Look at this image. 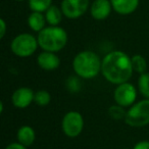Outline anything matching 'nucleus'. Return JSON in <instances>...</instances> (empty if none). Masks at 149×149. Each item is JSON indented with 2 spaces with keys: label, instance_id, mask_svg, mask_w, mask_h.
Listing matches in <instances>:
<instances>
[{
  "label": "nucleus",
  "instance_id": "obj_1",
  "mask_svg": "<svg viewBox=\"0 0 149 149\" xmlns=\"http://www.w3.org/2000/svg\"><path fill=\"white\" fill-rule=\"evenodd\" d=\"M131 58L123 51H112L102 59L101 72L108 82L116 85L126 83L133 74Z\"/></svg>",
  "mask_w": 149,
  "mask_h": 149
},
{
  "label": "nucleus",
  "instance_id": "obj_2",
  "mask_svg": "<svg viewBox=\"0 0 149 149\" xmlns=\"http://www.w3.org/2000/svg\"><path fill=\"white\" fill-rule=\"evenodd\" d=\"M102 60L95 52L82 51L76 55L72 61L74 72L83 79H93L101 70Z\"/></svg>",
  "mask_w": 149,
  "mask_h": 149
},
{
  "label": "nucleus",
  "instance_id": "obj_3",
  "mask_svg": "<svg viewBox=\"0 0 149 149\" xmlns=\"http://www.w3.org/2000/svg\"><path fill=\"white\" fill-rule=\"evenodd\" d=\"M37 40L39 46L44 51L57 52L65 47L68 34L58 26H50L39 32Z\"/></svg>",
  "mask_w": 149,
  "mask_h": 149
},
{
  "label": "nucleus",
  "instance_id": "obj_4",
  "mask_svg": "<svg viewBox=\"0 0 149 149\" xmlns=\"http://www.w3.org/2000/svg\"><path fill=\"white\" fill-rule=\"evenodd\" d=\"M125 122L131 127H144L149 124V99L133 104L127 111Z\"/></svg>",
  "mask_w": 149,
  "mask_h": 149
},
{
  "label": "nucleus",
  "instance_id": "obj_5",
  "mask_svg": "<svg viewBox=\"0 0 149 149\" xmlns=\"http://www.w3.org/2000/svg\"><path fill=\"white\" fill-rule=\"evenodd\" d=\"M38 40L28 33L19 34L11 41V51L19 57H29L37 50Z\"/></svg>",
  "mask_w": 149,
  "mask_h": 149
},
{
  "label": "nucleus",
  "instance_id": "obj_6",
  "mask_svg": "<svg viewBox=\"0 0 149 149\" xmlns=\"http://www.w3.org/2000/svg\"><path fill=\"white\" fill-rule=\"evenodd\" d=\"M61 128L64 135L70 138L78 137L84 129V118L78 111H68L63 116Z\"/></svg>",
  "mask_w": 149,
  "mask_h": 149
},
{
  "label": "nucleus",
  "instance_id": "obj_7",
  "mask_svg": "<svg viewBox=\"0 0 149 149\" xmlns=\"http://www.w3.org/2000/svg\"><path fill=\"white\" fill-rule=\"evenodd\" d=\"M116 104L123 107H129L133 105L137 98V90L134 85L128 83H123L118 85L113 94Z\"/></svg>",
  "mask_w": 149,
  "mask_h": 149
},
{
  "label": "nucleus",
  "instance_id": "obj_8",
  "mask_svg": "<svg viewBox=\"0 0 149 149\" xmlns=\"http://www.w3.org/2000/svg\"><path fill=\"white\" fill-rule=\"evenodd\" d=\"M89 0H62L61 10L68 19H78L87 11Z\"/></svg>",
  "mask_w": 149,
  "mask_h": 149
},
{
  "label": "nucleus",
  "instance_id": "obj_9",
  "mask_svg": "<svg viewBox=\"0 0 149 149\" xmlns=\"http://www.w3.org/2000/svg\"><path fill=\"white\" fill-rule=\"evenodd\" d=\"M35 93L28 87H22L17 89L11 96L13 104L17 108H26L34 101Z\"/></svg>",
  "mask_w": 149,
  "mask_h": 149
},
{
  "label": "nucleus",
  "instance_id": "obj_10",
  "mask_svg": "<svg viewBox=\"0 0 149 149\" xmlns=\"http://www.w3.org/2000/svg\"><path fill=\"white\" fill-rule=\"evenodd\" d=\"M112 5L109 0H94L91 4V15L97 21L105 19L111 11Z\"/></svg>",
  "mask_w": 149,
  "mask_h": 149
},
{
  "label": "nucleus",
  "instance_id": "obj_11",
  "mask_svg": "<svg viewBox=\"0 0 149 149\" xmlns=\"http://www.w3.org/2000/svg\"><path fill=\"white\" fill-rule=\"evenodd\" d=\"M37 63L44 70H54L58 68L60 60L55 52L43 51L38 55Z\"/></svg>",
  "mask_w": 149,
  "mask_h": 149
},
{
  "label": "nucleus",
  "instance_id": "obj_12",
  "mask_svg": "<svg viewBox=\"0 0 149 149\" xmlns=\"http://www.w3.org/2000/svg\"><path fill=\"white\" fill-rule=\"evenodd\" d=\"M110 2L114 11L123 15L134 13L139 5V0H110Z\"/></svg>",
  "mask_w": 149,
  "mask_h": 149
},
{
  "label": "nucleus",
  "instance_id": "obj_13",
  "mask_svg": "<svg viewBox=\"0 0 149 149\" xmlns=\"http://www.w3.org/2000/svg\"><path fill=\"white\" fill-rule=\"evenodd\" d=\"M17 141H19L21 144L25 145L26 147L31 146L34 143L36 138V134L35 131L32 127L30 126H23L19 129L17 131Z\"/></svg>",
  "mask_w": 149,
  "mask_h": 149
},
{
  "label": "nucleus",
  "instance_id": "obj_14",
  "mask_svg": "<svg viewBox=\"0 0 149 149\" xmlns=\"http://www.w3.org/2000/svg\"><path fill=\"white\" fill-rule=\"evenodd\" d=\"M46 17L42 15V13H36L33 11L28 17V25L31 28V30L39 33L40 31L45 28Z\"/></svg>",
  "mask_w": 149,
  "mask_h": 149
},
{
  "label": "nucleus",
  "instance_id": "obj_15",
  "mask_svg": "<svg viewBox=\"0 0 149 149\" xmlns=\"http://www.w3.org/2000/svg\"><path fill=\"white\" fill-rule=\"evenodd\" d=\"M62 15H63V13H62L61 9H59L55 5H51L46 10V15H45L46 22L50 26H58V24L62 19Z\"/></svg>",
  "mask_w": 149,
  "mask_h": 149
},
{
  "label": "nucleus",
  "instance_id": "obj_16",
  "mask_svg": "<svg viewBox=\"0 0 149 149\" xmlns=\"http://www.w3.org/2000/svg\"><path fill=\"white\" fill-rule=\"evenodd\" d=\"M132 66H133V70L138 74H142L144 72H146L147 70V62L146 59L143 57L142 55H134L132 58Z\"/></svg>",
  "mask_w": 149,
  "mask_h": 149
},
{
  "label": "nucleus",
  "instance_id": "obj_17",
  "mask_svg": "<svg viewBox=\"0 0 149 149\" xmlns=\"http://www.w3.org/2000/svg\"><path fill=\"white\" fill-rule=\"evenodd\" d=\"M29 6L32 11L43 13L51 6V0H29Z\"/></svg>",
  "mask_w": 149,
  "mask_h": 149
},
{
  "label": "nucleus",
  "instance_id": "obj_18",
  "mask_svg": "<svg viewBox=\"0 0 149 149\" xmlns=\"http://www.w3.org/2000/svg\"><path fill=\"white\" fill-rule=\"evenodd\" d=\"M138 88L140 93L149 99V72H146L140 74L138 79Z\"/></svg>",
  "mask_w": 149,
  "mask_h": 149
},
{
  "label": "nucleus",
  "instance_id": "obj_19",
  "mask_svg": "<svg viewBox=\"0 0 149 149\" xmlns=\"http://www.w3.org/2000/svg\"><path fill=\"white\" fill-rule=\"evenodd\" d=\"M50 100H51V96H50L49 92L46 90H40V91L36 92L35 97H34V102L39 106H46L49 104Z\"/></svg>",
  "mask_w": 149,
  "mask_h": 149
},
{
  "label": "nucleus",
  "instance_id": "obj_20",
  "mask_svg": "<svg viewBox=\"0 0 149 149\" xmlns=\"http://www.w3.org/2000/svg\"><path fill=\"white\" fill-rule=\"evenodd\" d=\"M108 113L109 116H111L112 118L114 120H122V118H126V113L127 111L124 110V107L120 105H116V106H111L108 110Z\"/></svg>",
  "mask_w": 149,
  "mask_h": 149
},
{
  "label": "nucleus",
  "instance_id": "obj_21",
  "mask_svg": "<svg viewBox=\"0 0 149 149\" xmlns=\"http://www.w3.org/2000/svg\"><path fill=\"white\" fill-rule=\"evenodd\" d=\"M133 149H149V141H140L135 145Z\"/></svg>",
  "mask_w": 149,
  "mask_h": 149
},
{
  "label": "nucleus",
  "instance_id": "obj_22",
  "mask_svg": "<svg viewBox=\"0 0 149 149\" xmlns=\"http://www.w3.org/2000/svg\"><path fill=\"white\" fill-rule=\"evenodd\" d=\"M5 149H27V147L25 146V145L21 144L19 142H15V143H11V144H9L8 146H6V148Z\"/></svg>",
  "mask_w": 149,
  "mask_h": 149
},
{
  "label": "nucleus",
  "instance_id": "obj_23",
  "mask_svg": "<svg viewBox=\"0 0 149 149\" xmlns=\"http://www.w3.org/2000/svg\"><path fill=\"white\" fill-rule=\"evenodd\" d=\"M0 27H1V30H0V38H3L6 33V24H5L4 19H0Z\"/></svg>",
  "mask_w": 149,
  "mask_h": 149
},
{
  "label": "nucleus",
  "instance_id": "obj_24",
  "mask_svg": "<svg viewBox=\"0 0 149 149\" xmlns=\"http://www.w3.org/2000/svg\"><path fill=\"white\" fill-rule=\"evenodd\" d=\"M15 1H24V0H15Z\"/></svg>",
  "mask_w": 149,
  "mask_h": 149
}]
</instances>
